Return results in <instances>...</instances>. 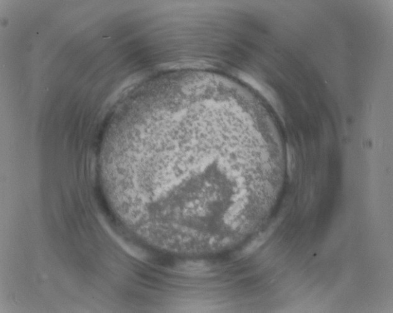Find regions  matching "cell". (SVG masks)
<instances>
[{
  "label": "cell",
  "mask_w": 393,
  "mask_h": 313,
  "mask_svg": "<svg viewBox=\"0 0 393 313\" xmlns=\"http://www.w3.org/2000/svg\"><path fill=\"white\" fill-rule=\"evenodd\" d=\"M273 231L274 229H270L269 230L264 232V233L260 235V236L256 238L254 241H253L251 244H249V245L247 246L246 248L242 250V251L237 253L235 257H237V259H240L245 257V256L247 255H248L251 254L252 253L254 252L256 250L258 249L259 247H260L261 245H263V244L266 242L267 240H269L270 235L273 233Z\"/></svg>",
  "instance_id": "cell-1"
}]
</instances>
